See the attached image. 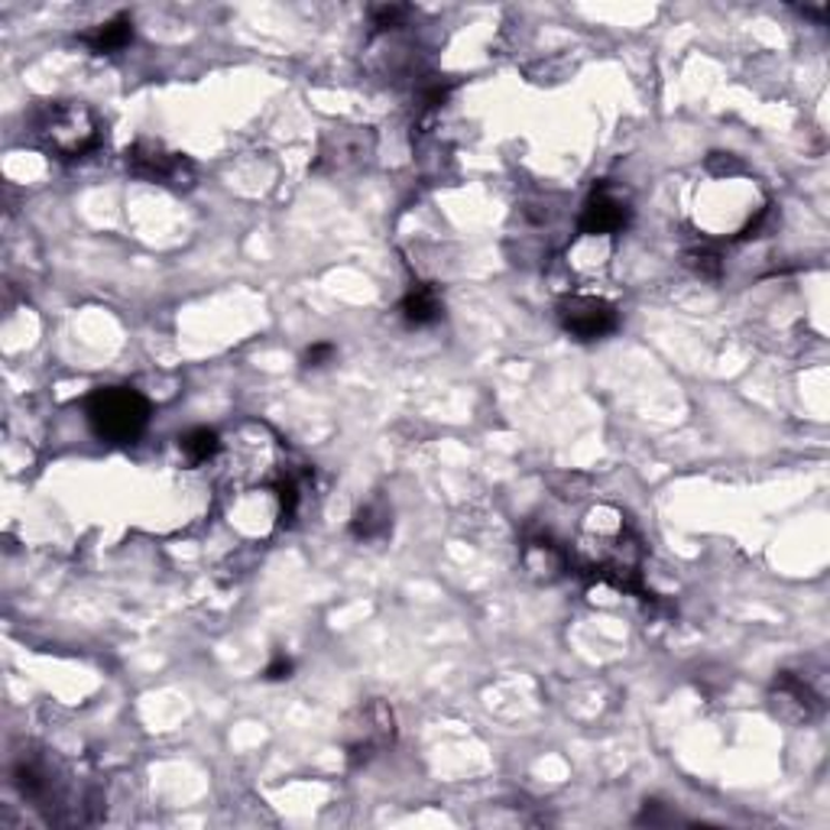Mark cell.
<instances>
[{"label":"cell","mask_w":830,"mask_h":830,"mask_svg":"<svg viewBox=\"0 0 830 830\" xmlns=\"http://www.w3.org/2000/svg\"><path fill=\"white\" fill-rule=\"evenodd\" d=\"M37 140L49 157L72 162L88 157L101 143V120L79 101H56L37 120Z\"/></svg>","instance_id":"1"},{"label":"cell","mask_w":830,"mask_h":830,"mask_svg":"<svg viewBox=\"0 0 830 830\" xmlns=\"http://www.w3.org/2000/svg\"><path fill=\"white\" fill-rule=\"evenodd\" d=\"M91 432L111 444H133L150 426V402L130 387H101L84 399Z\"/></svg>","instance_id":"2"},{"label":"cell","mask_w":830,"mask_h":830,"mask_svg":"<svg viewBox=\"0 0 830 830\" xmlns=\"http://www.w3.org/2000/svg\"><path fill=\"white\" fill-rule=\"evenodd\" d=\"M396 713L387 701L373 698L363 701L360 708L351 711L348 723H344V756L348 766L360 769L367 762H373L380 752H387L396 743Z\"/></svg>","instance_id":"3"},{"label":"cell","mask_w":830,"mask_h":830,"mask_svg":"<svg viewBox=\"0 0 830 830\" xmlns=\"http://www.w3.org/2000/svg\"><path fill=\"white\" fill-rule=\"evenodd\" d=\"M127 169L137 179H143V182H159V186H169L176 192H186L196 182L192 162L182 157V153H172L159 140H137L127 150Z\"/></svg>","instance_id":"4"},{"label":"cell","mask_w":830,"mask_h":830,"mask_svg":"<svg viewBox=\"0 0 830 830\" xmlns=\"http://www.w3.org/2000/svg\"><path fill=\"white\" fill-rule=\"evenodd\" d=\"M558 324L574 341H600L620 328V312L600 296H564L558 302Z\"/></svg>","instance_id":"5"},{"label":"cell","mask_w":830,"mask_h":830,"mask_svg":"<svg viewBox=\"0 0 830 830\" xmlns=\"http://www.w3.org/2000/svg\"><path fill=\"white\" fill-rule=\"evenodd\" d=\"M373 147H377V137H373L370 127H334V130H328L321 137L312 169L328 172V176L354 172L373 157Z\"/></svg>","instance_id":"6"},{"label":"cell","mask_w":830,"mask_h":830,"mask_svg":"<svg viewBox=\"0 0 830 830\" xmlns=\"http://www.w3.org/2000/svg\"><path fill=\"white\" fill-rule=\"evenodd\" d=\"M769 708L779 720H786L791 727H801V723H808V720H814L821 713L824 701H821V694L811 688V681L804 674L779 672L772 688H769Z\"/></svg>","instance_id":"7"},{"label":"cell","mask_w":830,"mask_h":830,"mask_svg":"<svg viewBox=\"0 0 830 830\" xmlns=\"http://www.w3.org/2000/svg\"><path fill=\"white\" fill-rule=\"evenodd\" d=\"M630 224V208L620 196H613L607 186H597L578 214V231L588 238H613L623 234Z\"/></svg>","instance_id":"8"},{"label":"cell","mask_w":830,"mask_h":830,"mask_svg":"<svg viewBox=\"0 0 830 830\" xmlns=\"http://www.w3.org/2000/svg\"><path fill=\"white\" fill-rule=\"evenodd\" d=\"M399 316H402V321H406L409 328H429V324L441 321V318H444V299H441L436 282H419V286H412V289L402 296V302H399Z\"/></svg>","instance_id":"9"},{"label":"cell","mask_w":830,"mask_h":830,"mask_svg":"<svg viewBox=\"0 0 830 830\" xmlns=\"http://www.w3.org/2000/svg\"><path fill=\"white\" fill-rule=\"evenodd\" d=\"M81 42H84L94 56L120 52L123 46L133 42V20H130L127 13H118V17H111L108 23H98L94 30L81 33Z\"/></svg>","instance_id":"10"},{"label":"cell","mask_w":830,"mask_h":830,"mask_svg":"<svg viewBox=\"0 0 830 830\" xmlns=\"http://www.w3.org/2000/svg\"><path fill=\"white\" fill-rule=\"evenodd\" d=\"M526 568L539 581H554L568 568V552L552 539H532L526 546Z\"/></svg>","instance_id":"11"},{"label":"cell","mask_w":830,"mask_h":830,"mask_svg":"<svg viewBox=\"0 0 830 830\" xmlns=\"http://www.w3.org/2000/svg\"><path fill=\"white\" fill-rule=\"evenodd\" d=\"M390 526H393V519H390V510H387V503H367V507H360L351 519V536L360 539V542H377V539H383L387 532H390Z\"/></svg>","instance_id":"12"},{"label":"cell","mask_w":830,"mask_h":830,"mask_svg":"<svg viewBox=\"0 0 830 830\" xmlns=\"http://www.w3.org/2000/svg\"><path fill=\"white\" fill-rule=\"evenodd\" d=\"M179 451L186 458V464H208L218 451H221V438L214 429H189L186 436H179Z\"/></svg>","instance_id":"13"},{"label":"cell","mask_w":830,"mask_h":830,"mask_svg":"<svg viewBox=\"0 0 830 830\" xmlns=\"http://www.w3.org/2000/svg\"><path fill=\"white\" fill-rule=\"evenodd\" d=\"M684 267L694 270L698 277L717 279L720 277V270H723V260H720V253L711 250V247H694V250L684 253Z\"/></svg>","instance_id":"14"},{"label":"cell","mask_w":830,"mask_h":830,"mask_svg":"<svg viewBox=\"0 0 830 830\" xmlns=\"http://www.w3.org/2000/svg\"><path fill=\"white\" fill-rule=\"evenodd\" d=\"M409 17V7L402 3H383V7H373L370 10V27L373 33H390V30H399Z\"/></svg>","instance_id":"15"},{"label":"cell","mask_w":830,"mask_h":830,"mask_svg":"<svg viewBox=\"0 0 830 830\" xmlns=\"http://www.w3.org/2000/svg\"><path fill=\"white\" fill-rule=\"evenodd\" d=\"M292 672H296V662H292L286 652H277V656H273V662L263 669V678H267V681H289Z\"/></svg>","instance_id":"16"},{"label":"cell","mask_w":830,"mask_h":830,"mask_svg":"<svg viewBox=\"0 0 830 830\" xmlns=\"http://www.w3.org/2000/svg\"><path fill=\"white\" fill-rule=\"evenodd\" d=\"M334 344L331 341H318V344H312L309 351H306V357H302V363L306 367H324V363H331L334 360Z\"/></svg>","instance_id":"17"},{"label":"cell","mask_w":830,"mask_h":830,"mask_svg":"<svg viewBox=\"0 0 830 830\" xmlns=\"http://www.w3.org/2000/svg\"><path fill=\"white\" fill-rule=\"evenodd\" d=\"M708 169H711L713 176H723V172L730 176V172H740L743 166H740L737 159L730 157V153H727V157H723V153H713V157L708 159Z\"/></svg>","instance_id":"18"}]
</instances>
